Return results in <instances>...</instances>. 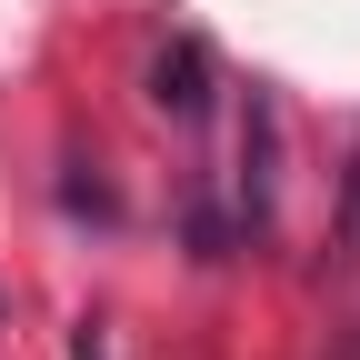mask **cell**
Segmentation results:
<instances>
[{
  "label": "cell",
  "instance_id": "1",
  "mask_svg": "<svg viewBox=\"0 0 360 360\" xmlns=\"http://www.w3.org/2000/svg\"><path fill=\"white\" fill-rule=\"evenodd\" d=\"M150 101L170 120H200L210 110V51H200V40H170V51L150 60Z\"/></svg>",
  "mask_w": 360,
  "mask_h": 360
}]
</instances>
